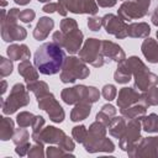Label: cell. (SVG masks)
Wrapping results in <instances>:
<instances>
[{"label":"cell","mask_w":158,"mask_h":158,"mask_svg":"<svg viewBox=\"0 0 158 158\" xmlns=\"http://www.w3.org/2000/svg\"><path fill=\"white\" fill-rule=\"evenodd\" d=\"M65 58L67 57L64 49L52 41L41 44L36 49L33 64L41 74L54 75L62 70Z\"/></svg>","instance_id":"1"},{"label":"cell","mask_w":158,"mask_h":158,"mask_svg":"<svg viewBox=\"0 0 158 158\" xmlns=\"http://www.w3.org/2000/svg\"><path fill=\"white\" fill-rule=\"evenodd\" d=\"M62 100L68 105H75L80 101L94 104L100 98V91L95 86L86 85H74L72 88H64L60 93Z\"/></svg>","instance_id":"2"},{"label":"cell","mask_w":158,"mask_h":158,"mask_svg":"<svg viewBox=\"0 0 158 158\" xmlns=\"http://www.w3.org/2000/svg\"><path fill=\"white\" fill-rule=\"evenodd\" d=\"M90 74V69L86 63L78 57L70 56L65 58L63 68L60 70V81L64 84L74 83L77 79H85Z\"/></svg>","instance_id":"3"},{"label":"cell","mask_w":158,"mask_h":158,"mask_svg":"<svg viewBox=\"0 0 158 158\" xmlns=\"http://www.w3.org/2000/svg\"><path fill=\"white\" fill-rule=\"evenodd\" d=\"M28 104H30L28 90L22 83H16L5 100L1 98V109L5 115H11L16 112L20 107L27 106Z\"/></svg>","instance_id":"4"},{"label":"cell","mask_w":158,"mask_h":158,"mask_svg":"<svg viewBox=\"0 0 158 158\" xmlns=\"http://www.w3.org/2000/svg\"><path fill=\"white\" fill-rule=\"evenodd\" d=\"M79 58L95 68H100L106 64V60L101 53V41L98 38L85 40L83 47L79 51Z\"/></svg>","instance_id":"5"},{"label":"cell","mask_w":158,"mask_h":158,"mask_svg":"<svg viewBox=\"0 0 158 158\" xmlns=\"http://www.w3.org/2000/svg\"><path fill=\"white\" fill-rule=\"evenodd\" d=\"M52 38H53V42L59 44L68 53L75 54L81 48L84 35L79 28H77V30H74L72 32H68V33H63L62 31H56L53 33Z\"/></svg>","instance_id":"6"},{"label":"cell","mask_w":158,"mask_h":158,"mask_svg":"<svg viewBox=\"0 0 158 158\" xmlns=\"http://www.w3.org/2000/svg\"><path fill=\"white\" fill-rule=\"evenodd\" d=\"M128 157H158V137H141L127 149Z\"/></svg>","instance_id":"7"},{"label":"cell","mask_w":158,"mask_h":158,"mask_svg":"<svg viewBox=\"0 0 158 158\" xmlns=\"http://www.w3.org/2000/svg\"><path fill=\"white\" fill-rule=\"evenodd\" d=\"M37 104L41 110L47 112L51 121H53L56 123L63 122V120L65 117V112H64L63 107L59 105V102L56 100V98L52 93H47L46 95L38 98Z\"/></svg>","instance_id":"8"},{"label":"cell","mask_w":158,"mask_h":158,"mask_svg":"<svg viewBox=\"0 0 158 158\" xmlns=\"http://www.w3.org/2000/svg\"><path fill=\"white\" fill-rule=\"evenodd\" d=\"M141 130H142L141 118H131V120H128L126 130H125L123 135L121 136V138L118 139V147L122 151L127 152V149L132 144H135L137 141H139Z\"/></svg>","instance_id":"9"},{"label":"cell","mask_w":158,"mask_h":158,"mask_svg":"<svg viewBox=\"0 0 158 158\" xmlns=\"http://www.w3.org/2000/svg\"><path fill=\"white\" fill-rule=\"evenodd\" d=\"M106 137V126L99 121L93 122L89 126L88 136L83 142L84 149L88 153H96V147Z\"/></svg>","instance_id":"10"},{"label":"cell","mask_w":158,"mask_h":158,"mask_svg":"<svg viewBox=\"0 0 158 158\" xmlns=\"http://www.w3.org/2000/svg\"><path fill=\"white\" fill-rule=\"evenodd\" d=\"M127 23L121 17L114 14H106L102 16V27L105 28L106 33L115 36L118 40L127 37Z\"/></svg>","instance_id":"11"},{"label":"cell","mask_w":158,"mask_h":158,"mask_svg":"<svg viewBox=\"0 0 158 158\" xmlns=\"http://www.w3.org/2000/svg\"><path fill=\"white\" fill-rule=\"evenodd\" d=\"M148 14V10H146L143 6H141L137 1H127L125 0L121 6L118 7L117 16L121 17L123 21H132V20H138L144 17Z\"/></svg>","instance_id":"12"},{"label":"cell","mask_w":158,"mask_h":158,"mask_svg":"<svg viewBox=\"0 0 158 158\" xmlns=\"http://www.w3.org/2000/svg\"><path fill=\"white\" fill-rule=\"evenodd\" d=\"M65 136L67 135L64 133V131L54 126H46L38 133L31 135L33 142H41V143H48V144H59Z\"/></svg>","instance_id":"13"},{"label":"cell","mask_w":158,"mask_h":158,"mask_svg":"<svg viewBox=\"0 0 158 158\" xmlns=\"http://www.w3.org/2000/svg\"><path fill=\"white\" fill-rule=\"evenodd\" d=\"M101 53L106 63L116 62L118 64L126 59L125 51L117 43L111 42V41H101Z\"/></svg>","instance_id":"14"},{"label":"cell","mask_w":158,"mask_h":158,"mask_svg":"<svg viewBox=\"0 0 158 158\" xmlns=\"http://www.w3.org/2000/svg\"><path fill=\"white\" fill-rule=\"evenodd\" d=\"M133 79H135V88L142 93L158 85V75L149 72L148 68L133 74Z\"/></svg>","instance_id":"15"},{"label":"cell","mask_w":158,"mask_h":158,"mask_svg":"<svg viewBox=\"0 0 158 158\" xmlns=\"http://www.w3.org/2000/svg\"><path fill=\"white\" fill-rule=\"evenodd\" d=\"M141 99H142V94H139L136 88L125 86V88L120 89L116 102L121 110V109H126V107H130V106L139 102Z\"/></svg>","instance_id":"16"},{"label":"cell","mask_w":158,"mask_h":158,"mask_svg":"<svg viewBox=\"0 0 158 158\" xmlns=\"http://www.w3.org/2000/svg\"><path fill=\"white\" fill-rule=\"evenodd\" d=\"M27 36L26 28L19 26L17 23H2L1 25V37L5 42L22 41Z\"/></svg>","instance_id":"17"},{"label":"cell","mask_w":158,"mask_h":158,"mask_svg":"<svg viewBox=\"0 0 158 158\" xmlns=\"http://www.w3.org/2000/svg\"><path fill=\"white\" fill-rule=\"evenodd\" d=\"M53 27H54V21H53V19L47 17V16L40 17V20H38L36 27L33 28L32 35H33L35 40H37V41H43V40H46V38L49 36V33H51V31L53 30Z\"/></svg>","instance_id":"18"},{"label":"cell","mask_w":158,"mask_h":158,"mask_svg":"<svg viewBox=\"0 0 158 158\" xmlns=\"http://www.w3.org/2000/svg\"><path fill=\"white\" fill-rule=\"evenodd\" d=\"M141 51L144 58L149 63H153V64L158 63V42L154 38H151V37L144 38L141 46Z\"/></svg>","instance_id":"19"},{"label":"cell","mask_w":158,"mask_h":158,"mask_svg":"<svg viewBox=\"0 0 158 158\" xmlns=\"http://www.w3.org/2000/svg\"><path fill=\"white\" fill-rule=\"evenodd\" d=\"M19 74L25 79L26 83H32L35 80H38V70L36 65H33L30 59L21 60L19 64Z\"/></svg>","instance_id":"20"},{"label":"cell","mask_w":158,"mask_h":158,"mask_svg":"<svg viewBox=\"0 0 158 158\" xmlns=\"http://www.w3.org/2000/svg\"><path fill=\"white\" fill-rule=\"evenodd\" d=\"M6 53L11 60H26L31 57V52L26 44H10L6 48Z\"/></svg>","instance_id":"21"},{"label":"cell","mask_w":158,"mask_h":158,"mask_svg":"<svg viewBox=\"0 0 158 158\" xmlns=\"http://www.w3.org/2000/svg\"><path fill=\"white\" fill-rule=\"evenodd\" d=\"M151 33V27L147 22H132L127 26V36L132 38H147Z\"/></svg>","instance_id":"22"},{"label":"cell","mask_w":158,"mask_h":158,"mask_svg":"<svg viewBox=\"0 0 158 158\" xmlns=\"http://www.w3.org/2000/svg\"><path fill=\"white\" fill-rule=\"evenodd\" d=\"M91 112V104L85 102V101H80L78 104L74 105L72 112H70V120L73 122H79L85 120Z\"/></svg>","instance_id":"23"},{"label":"cell","mask_w":158,"mask_h":158,"mask_svg":"<svg viewBox=\"0 0 158 158\" xmlns=\"http://www.w3.org/2000/svg\"><path fill=\"white\" fill-rule=\"evenodd\" d=\"M147 105L141 100L139 102L130 106V107H126V109H121L120 112L123 117H126L127 120H131V118H141L142 116L146 115L147 112Z\"/></svg>","instance_id":"24"},{"label":"cell","mask_w":158,"mask_h":158,"mask_svg":"<svg viewBox=\"0 0 158 158\" xmlns=\"http://www.w3.org/2000/svg\"><path fill=\"white\" fill-rule=\"evenodd\" d=\"M127 118L123 117L122 115L121 116H114L110 125L107 126L109 127V133L115 137V138H121V136L123 135L125 130H126V126H127Z\"/></svg>","instance_id":"25"},{"label":"cell","mask_w":158,"mask_h":158,"mask_svg":"<svg viewBox=\"0 0 158 158\" xmlns=\"http://www.w3.org/2000/svg\"><path fill=\"white\" fill-rule=\"evenodd\" d=\"M15 133V123L12 118L1 116L0 117V139L9 141Z\"/></svg>","instance_id":"26"},{"label":"cell","mask_w":158,"mask_h":158,"mask_svg":"<svg viewBox=\"0 0 158 158\" xmlns=\"http://www.w3.org/2000/svg\"><path fill=\"white\" fill-rule=\"evenodd\" d=\"M141 123H142V130L146 131L147 133H157L158 132V115L152 112L148 116H142L141 117Z\"/></svg>","instance_id":"27"},{"label":"cell","mask_w":158,"mask_h":158,"mask_svg":"<svg viewBox=\"0 0 158 158\" xmlns=\"http://www.w3.org/2000/svg\"><path fill=\"white\" fill-rule=\"evenodd\" d=\"M132 77L133 75H132L131 70L123 64V62L117 64V69L114 73V79H115L116 83H118V84H127L132 79Z\"/></svg>","instance_id":"28"},{"label":"cell","mask_w":158,"mask_h":158,"mask_svg":"<svg viewBox=\"0 0 158 158\" xmlns=\"http://www.w3.org/2000/svg\"><path fill=\"white\" fill-rule=\"evenodd\" d=\"M27 90L33 93L37 99L46 95L47 93H49L48 91V84L42 81V80H35L32 83H27Z\"/></svg>","instance_id":"29"},{"label":"cell","mask_w":158,"mask_h":158,"mask_svg":"<svg viewBox=\"0 0 158 158\" xmlns=\"http://www.w3.org/2000/svg\"><path fill=\"white\" fill-rule=\"evenodd\" d=\"M123 64L131 70L132 75L136 74V73H138V72H141V70L147 69V65H146L138 57H136V56H132V57H130V58H126V59L123 60Z\"/></svg>","instance_id":"30"},{"label":"cell","mask_w":158,"mask_h":158,"mask_svg":"<svg viewBox=\"0 0 158 158\" xmlns=\"http://www.w3.org/2000/svg\"><path fill=\"white\" fill-rule=\"evenodd\" d=\"M99 10L96 0H80L79 1V14L95 15Z\"/></svg>","instance_id":"31"},{"label":"cell","mask_w":158,"mask_h":158,"mask_svg":"<svg viewBox=\"0 0 158 158\" xmlns=\"http://www.w3.org/2000/svg\"><path fill=\"white\" fill-rule=\"evenodd\" d=\"M141 100L147 106H157L158 105V88L153 86V88L148 89L147 91H143Z\"/></svg>","instance_id":"32"},{"label":"cell","mask_w":158,"mask_h":158,"mask_svg":"<svg viewBox=\"0 0 158 158\" xmlns=\"http://www.w3.org/2000/svg\"><path fill=\"white\" fill-rule=\"evenodd\" d=\"M35 117L36 116L32 112L21 111L16 116V123L19 125V127H28V126H32V123L35 121Z\"/></svg>","instance_id":"33"},{"label":"cell","mask_w":158,"mask_h":158,"mask_svg":"<svg viewBox=\"0 0 158 158\" xmlns=\"http://www.w3.org/2000/svg\"><path fill=\"white\" fill-rule=\"evenodd\" d=\"M28 138H30V133L26 130V127H20V128L15 130V133L12 136V142L15 146H19V144L27 143Z\"/></svg>","instance_id":"34"},{"label":"cell","mask_w":158,"mask_h":158,"mask_svg":"<svg viewBox=\"0 0 158 158\" xmlns=\"http://www.w3.org/2000/svg\"><path fill=\"white\" fill-rule=\"evenodd\" d=\"M88 136V130L84 125H77L72 128V137L74 138L75 142L83 143Z\"/></svg>","instance_id":"35"},{"label":"cell","mask_w":158,"mask_h":158,"mask_svg":"<svg viewBox=\"0 0 158 158\" xmlns=\"http://www.w3.org/2000/svg\"><path fill=\"white\" fill-rule=\"evenodd\" d=\"M12 62L14 60H11L10 58L7 59L5 57H0V77L1 78H5L12 73V69H14Z\"/></svg>","instance_id":"36"},{"label":"cell","mask_w":158,"mask_h":158,"mask_svg":"<svg viewBox=\"0 0 158 158\" xmlns=\"http://www.w3.org/2000/svg\"><path fill=\"white\" fill-rule=\"evenodd\" d=\"M46 156L48 158H59V157H74L73 153L65 152L64 149H62L60 147H54V146H49L47 148Z\"/></svg>","instance_id":"37"},{"label":"cell","mask_w":158,"mask_h":158,"mask_svg":"<svg viewBox=\"0 0 158 158\" xmlns=\"http://www.w3.org/2000/svg\"><path fill=\"white\" fill-rule=\"evenodd\" d=\"M44 143H41V142H35L30 149H28V153L27 156L31 157V158H42L44 157V147H43Z\"/></svg>","instance_id":"38"},{"label":"cell","mask_w":158,"mask_h":158,"mask_svg":"<svg viewBox=\"0 0 158 158\" xmlns=\"http://www.w3.org/2000/svg\"><path fill=\"white\" fill-rule=\"evenodd\" d=\"M78 28V23L74 19H70V17H64L62 21H60V31L63 33H68V32H72L74 30Z\"/></svg>","instance_id":"39"},{"label":"cell","mask_w":158,"mask_h":158,"mask_svg":"<svg viewBox=\"0 0 158 158\" xmlns=\"http://www.w3.org/2000/svg\"><path fill=\"white\" fill-rule=\"evenodd\" d=\"M101 95H102V98H104L105 100H107V101L114 100V99L116 98V95H117L116 86L112 85V84H106V85H104L102 89H101Z\"/></svg>","instance_id":"40"},{"label":"cell","mask_w":158,"mask_h":158,"mask_svg":"<svg viewBox=\"0 0 158 158\" xmlns=\"http://www.w3.org/2000/svg\"><path fill=\"white\" fill-rule=\"evenodd\" d=\"M115 151V144H114V142L111 141V139H109V138H104L100 143H99V146L96 147V153L98 152H105V153H112Z\"/></svg>","instance_id":"41"},{"label":"cell","mask_w":158,"mask_h":158,"mask_svg":"<svg viewBox=\"0 0 158 158\" xmlns=\"http://www.w3.org/2000/svg\"><path fill=\"white\" fill-rule=\"evenodd\" d=\"M79 1L80 0H58V2L67 9V11L73 14H79Z\"/></svg>","instance_id":"42"},{"label":"cell","mask_w":158,"mask_h":158,"mask_svg":"<svg viewBox=\"0 0 158 158\" xmlns=\"http://www.w3.org/2000/svg\"><path fill=\"white\" fill-rule=\"evenodd\" d=\"M20 10L17 7H12L7 11L6 14V17L4 21H1V25L2 23H17V20H19V15H20Z\"/></svg>","instance_id":"43"},{"label":"cell","mask_w":158,"mask_h":158,"mask_svg":"<svg viewBox=\"0 0 158 158\" xmlns=\"http://www.w3.org/2000/svg\"><path fill=\"white\" fill-rule=\"evenodd\" d=\"M35 17H36V12L32 9H25L19 15V20L23 23H31Z\"/></svg>","instance_id":"44"},{"label":"cell","mask_w":158,"mask_h":158,"mask_svg":"<svg viewBox=\"0 0 158 158\" xmlns=\"http://www.w3.org/2000/svg\"><path fill=\"white\" fill-rule=\"evenodd\" d=\"M88 27L90 31H99L101 27H102V17H99V16H90L88 19Z\"/></svg>","instance_id":"45"},{"label":"cell","mask_w":158,"mask_h":158,"mask_svg":"<svg viewBox=\"0 0 158 158\" xmlns=\"http://www.w3.org/2000/svg\"><path fill=\"white\" fill-rule=\"evenodd\" d=\"M62 149H64L65 152H69V153H72L73 151H74V148H75V143H74V141L72 139V138H69L68 136H65L62 141H60V143L58 144Z\"/></svg>","instance_id":"46"},{"label":"cell","mask_w":158,"mask_h":158,"mask_svg":"<svg viewBox=\"0 0 158 158\" xmlns=\"http://www.w3.org/2000/svg\"><path fill=\"white\" fill-rule=\"evenodd\" d=\"M43 126H44V118L42 117V116H36L35 117V121H33V123H32V133L31 135H36V133H38L42 128H43Z\"/></svg>","instance_id":"47"},{"label":"cell","mask_w":158,"mask_h":158,"mask_svg":"<svg viewBox=\"0 0 158 158\" xmlns=\"http://www.w3.org/2000/svg\"><path fill=\"white\" fill-rule=\"evenodd\" d=\"M101 112H104L105 115H107L109 117H114V116H116V109H115V106L114 105H111V104H105V105H102V107H101V110H100Z\"/></svg>","instance_id":"48"},{"label":"cell","mask_w":158,"mask_h":158,"mask_svg":"<svg viewBox=\"0 0 158 158\" xmlns=\"http://www.w3.org/2000/svg\"><path fill=\"white\" fill-rule=\"evenodd\" d=\"M30 147H31L30 142H27V143H23V144H19V146H16V148H15V152H16V154H19L20 157H23V156H26V154L28 153V149H30Z\"/></svg>","instance_id":"49"},{"label":"cell","mask_w":158,"mask_h":158,"mask_svg":"<svg viewBox=\"0 0 158 158\" xmlns=\"http://www.w3.org/2000/svg\"><path fill=\"white\" fill-rule=\"evenodd\" d=\"M58 10V2H48L42 7V11L47 12V14H52V12H57Z\"/></svg>","instance_id":"50"},{"label":"cell","mask_w":158,"mask_h":158,"mask_svg":"<svg viewBox=\"0 0 158 158\" xmlns=\"http://www.w3.org/2000/svg\"><path fill=\"white\" fill-rule=\"evenodd\" d=\"M96 2L101 7H112L116 5L117 0H96Z\"/></svg>","instance_id":"51"},{"label":"cell","mask_w":158,"mask_h":158,"mask_svg":"<svg viewBox=\"0 0 158 158\" xmlns=\"http://www.w3.org/2000/svg\"><path fill=\"white\" fill-rule=\"evenodd\" d=\"M151 21H152V23H153L154 26L158 27V6L153 10V12H152V15H151Z\"/></svg>","instance_id":"52"},{"label":"cell","mask_w":158,"mask_h":158,"mask_svg":"<svg viewBox=\"0 0 158 158\" xmlns=\"http://www.w3.org/2000/svg\"><path fill=\"white\" fill-rule=\"evenodd\" d=\"M1 90H0V94L1 95H4L5 94V91H6V89H7V83H6V80L5 79H2L1 80V88H0Z\"/></svg>","instance_id":"53"},{"label":"cell","mask_w":158,"mask_h":158,"mask_svg":"<svg viewBox=\"0 0 158 158\" xmlns=\"http://www.w3.org/2000/svg\"><path fill=\"white\" fill-rule=\"evenodd\" d=\"M14 1H15L17 5H27L31 0H14Z\"/></svg>","instance_id":"54"},{"label":"cell","mask_w":158,"mask_h":158,"mask_svg":"<svg viewBox=\"0 0 158 158\" xmlns=\"http://www.w3.org/2000/svg\"><path fill=\"white\" fill-rule=\"evenodd\" d=\"M6 4H7V1H6V0H1V6H2V7H4Z\"/></svg>","instance_id":"55"},{"label":"cell","mask_w":158,"mask_h":158,"mask_svg":"<svg viewBox=\"0 0 158 158\" xmlns=\"http://www.w3.org/2000/svg\"><path fill=\"white\" fill-rule=\"evenodd\" d=\"M38 2H51V0H37Z\"/></svg>","instance_id":"56"},{"label":"cell","mask_w":158,"mask_h":158,"mask_svg":"<svg viewBox=\"0 0 158 158\" xmlns=\"http://www.w3.org/2000/svg\"><path fill=\"white\" fill-rule=\"evenodd\" d=\"M156 36H157V40H158V31H157V33H156Z\"/></svg>","instance_id":"57"},{"label":"cell","mask_w":158,"mask_h":158,"mask_svg":"<svg viewBox=\"0 0 158 158\" xmlns=\"http://www.w3.org/2000/svg\"><path fill=\"white\" fill-rule=\"evenodd\" d=\"M123 1H125V0H123Z\"/></svg>","instance_id":"58"}]
</instances>
